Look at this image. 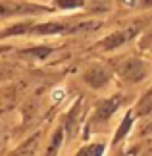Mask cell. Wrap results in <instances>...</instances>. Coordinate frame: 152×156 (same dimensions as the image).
<instances>
[{"label":"cell","instance_id":"obj_1","mask_svg":"<svg viewBox=\"0 0 152 156\" xmlns=\"http://www.w3.org/2000/svg\"><path fill=\"white\" fill-rule=\"evenodd\" d=\"M123 75L131 81H139L147 75V66H144V62H141V60L133 58L123 66Z\"/></svg>","mask_w":152,"mask_h":156},{"label":"cell","instance_id":"obj_2","mask_svg":"<svg viewBox=\"0 0 152 156\" xmlns=\"http://www.w3.org/2000/svg\"><path fill=\"white\" fill-rule=\"evenodd\" d=\"M85 79H87V83L90 87H94V89H100V87H104L108 79H110V73H108L106 69H102V68H93V69H89L87 73H85Z\"/></svg>","mask_w":152,"mask_h":156},{"label":"cell","instance_id":"obj_3","mask_svg":"<svg viewBox=\"0 0 152 156\" xmlns=\"http://www.w3.org/2000/svg\"><path fill=\"white\" fill-rule=\"evenodd\" d=\"M137 31H139L137 27H131V29H125V31H118V33H114V35H110V37L104 41V46H106V48H115V46H119L121 43L129 41Z\"/></svg>","mask_w":152,"mask_h":156},{"label":"cell","instance_id":"obj_4","mask_svg":"<svg viewBox=\"0 0 152 156\" xmlns=\"http://www.w3.org/2000/svg\"><path fill=\"white\" fill-rule=\"evenodd\" d=\"M115 106H118V98L106 100V102L100 106V110H98V114H96V118H98V119H104V118H108V116H110V114L115 110Z\"/></svg>","mask_w":152,"mask_h":156},{"label":"cell","instance_id":"obj_5","mask_svg":"<svg viewBox=\"0 0 152 156\" xmlns=\"http://www.w3.org/2000/svg\"><path fill=\"white\" fill-rule=\"evenodd\" d=\"M152 110V91H148L147 94L143 97V100L139 102V108H137V112L141 114V116H144V114H148Z\"/></svg>","mask_w":152,"mask_h":156},{"label":"cell","instance_id":"obj_6","mask_svg":"<svg viewBox=\"0 0 152 156\" xmlns=\"http://www.w3.org/2000/svg\"><path fill=\"white\" fill-rule=\"evenodd\" d=\"M39 33H64V25H56V23H48V25H39V29H35Z\"/></svg>","mask_w":152,"mask_h":156},{"label":"cell","instance_id":"obj_7","mask_svg":"<svg viewBox=\"0 0 152 156\" xmlns=\"http://www.w3.org/2000/svg\"><path fill=\"white\" fill-rule=\"evenodd\" d=\"M131 122H133V119H131V116H129V114H127L125 122L119 125V129H118V135H115V139H114L115 143H118V141H121V137H125V135H127V131H129V127H131Z\"/></svg>","mask_w":152,"mask_h":156},{"label":"cell","instance_id":"obj_8","mask_svg":"<svg viewBox=\"0 0 152 156\" xmlns=\"http://www.w3.org/2000/svg\"><path fill=\"white\" fill-rule=\"evenodd\" d=\"M50 52L52 50L48 48V46H37V48H29L27 50V54H33V56H37V58H46Z\"/></svg>","mask_w":152,"mask_h":156},{"label":"cell","instance_id":"obj_9","mask_svg":"<svg viewBox=\"0 0 152 156\" xmlns=\"http://www.w3.org/2000/svg\"><path fill=\"white\" fill-rule=\"evenodd\" d=\"M58 4L62 8H73V6H81L83 0H58Z\"/></svg>","mask_w":152,"mask_h":156},{"label":"cell","instance_id":"obj_10","mask_svg":"<svg viewBox=\"0 0 152 156\" xmlns=\"http://www.w3.org/2000/svg\"><path fill=\"white\" fill-rule=\"evenodd\" d=\"M100 154L102 152V145H94V147H89V148H85V151L81 152V154Z\"/></svg>","mask_w":152,"mask_h":156},{"label":"cell","instance_id":"obj_11","mask_svg":"<svg viewBox=\"0 0 152 156\" xmlns=\"http://www.w3.org/2000/svg\"><path fill=\"white\" fill-rule=\"evenodd\" d=\"M60 141H62V133H56V139H54V143H52V147H50V151L54 152L58 148V145H60Z\"/></svg>","mask_w":152,"mask_h":156},{"label":"cell","instance_id":"obj_12","mask_svg":"<svg viewBox=\"0 0 152 156\" xmlns=\"http://www.w3.org/2000/svg\"><path fill=\"white\" fill-rule=\"evenodd\" d=\"M143 4H144V6H150V4H152V0H143Z\"/></svg>","mask_w":152,"mask_h":156}]
</instances>
